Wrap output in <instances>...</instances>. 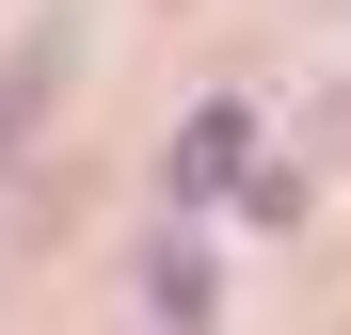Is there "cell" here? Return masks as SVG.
I'll return each mask as SVG.
<instances>
[{"label": "cell", "instance_id": "obj_1", "mask_svg": "<svg viewBox=\"0 0 351 335\" xmlns=\"http://www.w3.org/2000/svg\"><path fill=\"white\" fill-rule=\"evenodd\" d=\"M48 96H64V32H16V48H0V160H16V128Z\"/></svg>", "mask_w": 351, "mask_h": 335}]
</instances>
